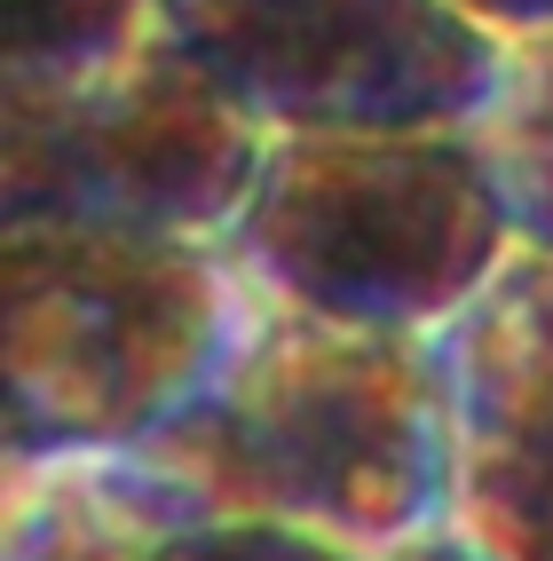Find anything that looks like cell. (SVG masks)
Listing matches in <instances>:
<instances>
[{
	"mask_svg": "<svg viewBox=\"0 0 553 561\" xmlns=\"http://www.w3.org/2000/svg\"><path fill=\"white\" fill-rule=\"evenodd\" d=\"M142 459L214 522H285L388 553L459 522L451 364L427 332L332 324L253 293L238 341Z\"/></svg>",
	"mask_w": 553,
	"mask_h": 561,
	"instance_id": "1",
	"label": "cell"
},
{
	"mask_svg": "<svg viewBox=\"0 0 553 561\" xmlns=\"http://www.w3.org/2000/svg\"><path fill=\"white\" fill-rule=\"evenodd\" d=\"M221 253L262 301L442 341L522 238L483 127H348L269 135Z\"/></svg>",
	"mask_w": 553,
	"mask_h": 561,
	"instance_id": "2",
	"label": "cell"
},
{
	"mask_svg": "<svg viewBox=\"0 0 553 561\" xmlns=\"http://www.w3.org/2000/svg\"><path fill=\"white\" fill-rule=\"evenodd\" d=\"M253 285L221 238L32 221L0 245L9 459L142 451L238 341Z\"/></svg>",
	"mask_w": 553,
	"mask_h": 561,
	"instance_id": "3",
	"label": "cell"
},
{
	"mask_svg": "<svg viewBox=\"0 0 553 561\" xmlns=\"http://www.w3.org/2000/svg\"><path fill=\"white\" fill-rule=\"evenodd\" d=\"M269 135L166 32L142 56L64 88H0V221L221 238Z\"/></svg>",
	"mask_w": 553,
	"mask_h": 561,
	"instance_id": "4",
	"label": "cell"
},
{
	"mask_svg": "<svg viewBox=\"0 0 553 561\" xmlns=\"http://www.w3.org/2000/svg\"><path fill=\"white\" fill-rule=\"evenodd\" d=\"M159 32L262 135L483 127L514 64L459 0H166Z\"/></svg>",
	"mask_w": 553,
	"mask_h": 561,
	"instance_id": "5",
	"label": "cell"
},
{
	"mask_svg": "<svg viewBox=\"0 0 553 561\" xmlns=\"http://www.w3.org/2000/svg\"><path fill=\"white\" fill-rule=\"evenodd\" d=\"M459 403V522L498 561H553V253L522 245L442 332Z\"/></svg>",
	"mask_w": 553,
	"mask_h": 561,
	"instance_id": "6",
	"label": "cell"
},
{
	"mask_svg": "<svg viewBox=\"0 0 553 561\" xmlns=\"http://www.w3.org/2000/svg\"><path fill=\"white\" fill-rule=\"evenodd\" d=\"M198 506L142 451L9 459V522L0 561H159Z\"/></svg>",
	"mask_w": 553,
	"mask_h": 561,
	"instance_id": "7",
	"label": "cell"
},
{
	"mask_svg": "<svg viewBox=\"0 0 553 561\" xmlns=\"http://www.w3.org/2000/svg\"><path fill=\"white\" fill-rule=\"evenodd\" d=\"M166 0H0V88H64L159 41Z\"/></svg>",
	"mask_w": 553,
	"mask_h": 561,
	"instance_id": "8",
	"label": "cell"
},
{
	"mask_svg": "<svg viewBox=\"0 0 553 561\" xmlns=\"http://www.w3.org/2000/svg\"><path fill=\"white\" fill-rule=\"evenodd\" d=\"M483 142H491L498 191L514 214V238L553 253V32L514 41L506 88L483 111Z\"/></svg>",
	"mask_w": 553,
	"mask_h": 561,
	"instance_id": "9",
	"label": "cell"
},
{
	"mask_svg": "<svg viewBox=\"0 0 553 561\" xmlns=\"http://www.w3.org/2000/svg\"><path fill=\"white\" fill-rule=\"evenodd\" d=\"M159 561H372L356 546H332L316 530H285V522H214L198 514L191 530H174Z\"/></svg>",
	"mask_w": 553,
	"mask_h": 561,
	"instance_id": "10",
	"label": "cell"
},
{
	"mask_svg": "<svg viewBox=\"0 0 553 561\" xmlns=\"http://www.w3.org/2000/svg\"><path fill=\"white\" fill-rule=\"evenodd\" d=\"M372 561H498V553L474 538L466 522H435V530L403 538V546H388V553H372Z\"/></svg>",
	"mask_w": 553,
	"mask_h": 561,
	"instance_id": "11",
	"label": "cell"
},
{
	"mask_svg": "<svg viewBox=\"0 0 553 561\" xmlns=\"http://www.w3.org/2000/svg\"><path fill=\"white\" fill-rule=\"evenodd\" d=\"M459 9L474 24H491L498 41H538V32H553V0H459Z\"/></svg>",
	"mask_w": 553,
	"mask_h": 561,
	"instance_id": "12",
	"label": "cell"
}]
</instances>
